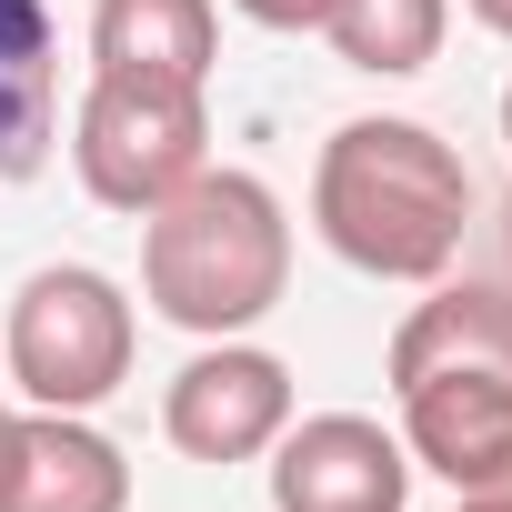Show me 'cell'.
I'll list each match as a JSON object with an SVG mask.
<instances>
[{
	"label": "cell",
	"mask_w": 512,
	"mask_h": 512,
	"mask_svg": "<svg viewBox=\"0 0 512 512\" xmlns=\"http://www.w3.org/2000/svg\"><path fill=\"white\" fill-rule=\"evenodd\" d=\"M472 221V171L432 121H342L312 161V231L372 282H442Z\"/></svg>",
	"instance_id": "6da1fadb"
},
{
	"label": "cell",
	"mask_w": 512,
	"mask_h": 512,
	"mask_svg": "<svg viewBox=\"0 0 512 512\" xmlns=\"http://www.w3.org/2000/svg\"><path fill=\"white\" fill-rule=\"evenodd\" d=\"M292 292V211L262 171H191L161 211H141V302L191 332L231 342Z\"/></svg>",
	"instance_id": "7a4b0ae2"
},
{
	"label": "cell",
	"mask_w": 512,
	"mask_h": 512,
	"mask_svg": "<svg viewBox=\"0 0 512 512\" xmlns=\"http://www.w3.org/2000/svg\"><path fill=\"white\" fill-rule=\"evenodd\" d=\"M131 292L91 262H41L11 292V322H0V372H11L41 412H91L131 382Z\"/></svg>",
	"instance_id": "3957f363"
},
{
	"label": "cell",
	"mask_w": 512,
	"mask_h": 512,
	"mask_svg": "<svg viewBox=\"0 0 512 512\" xmlns=\"http://www.w3.org/2000/svg\"><path fill=\"white\" fill-rule=\"evenodd\" d=\"M211 161V91L191 81H131V71H91L81 111H71V171L101 211H161L191 171Z\"/></svg>",
	"instance_id": "277c9868"
},
{
	"label": "cell",
	"mask_w": 512,
	"mask_h": 512,
	"mask_svg": "<svg viewBox=\"0 0 512 512\" xmlns=\"http://www.w3.org/2000/svg\"><path fill=\"white\" fill-rule=\"evenodd\" d=\"M292 422V362L262 352V342H201L171 392H161V432L181 462H262Z\"/></svg>",
	"instance_id": "5b68a950"
},
{
	"label": "cell",
	"mask_w": 512,
	"mask_h": 512,
	"mask_svg": "<svg viewBox=\"0 0 512 512\" xmlns=\"http://www.w3.org/2000/svg\"><path fill=\"white\" fill-rule=\"evenodd\" d=\"M272 462V512H402L412 502V452L372 412H292Z\"/></svg>",
	"instance_id": "8992f818"
},
{
	"label": "cell",
	"mask_w": 512,
	"mask_h": 512,
	"mask_svg": "<svg viewBox=\"0 0 512 512\" xmlns=\"http://www.w3.org/2000/svg\"><path fill=\"white\" fill-rule=\"evenodd\" d=\"M392 402H402V452H412V472H442V482L462 492V482H492V472L512 462V372L442 362V372H402Z\"/></svg>",
	"instance_id": "52a82bcc"
},
{
	"label": "cell",
	"mask_w": 512,
	"mask_h": 512,
	"mask_svg": "<svg viewBox=\"0 0 512 512\" xmlns=\"http://www.w3.org/2000/svg\"><path fill=\"white\" fill-rule=\"evenodd\" d=\"M0 512H131V462L81 412H0Z\"/></svg>",
	"instance_id": "ba28073f"
},
{
	"label": "cell",
	"mask_w": 512,
	"mask_h": 512,
	"mask_svg": "<svg viewBox=\"0 0 512 512\" xmlns=\"http://www.w3.org/2000/svg\"><path fill=\"white\" fill-rule=\"evenodd\" d=\"M61 141V31L51 0H0V181H31Z\"/></svg>",
	"instance_id": "9c48e42d"
},
{
	"label": "cell",
	"mask_w": 512,
	"mask_h": 512,
	"mask_svg": "<svg viewBox=\"0 0 512 512\" xmlns=\"http://www.w3.org/2000/svg\"><path fill=\"white\" fill-rule=\"evenodd\" d=\"M211 61H221V11L211 0H91V71L211 91Z\"/></svg>",
	"instance_id": "30bf717a"
},
{
	"label": "cell",
	"mask_w": 512,
	"mask_h": 512,
	"mask_svg": "<svg viewBox=\"0 0 512 512\" xmlns=\"http://www.w3.org/2000/svg\"><path fill=\"white\" fill-rule=\"evenodd\" d=\"M432 302H412L402 312V332H392V382L402 372H442V362H482V372H512V292H492V282H422Z\"/></svg>",
	"instance_id": "8fae6325"
},
{
	"label": "cell",
	"mask_w": 512,
	"mask_h": 512,
	"mask_svg": "<svg viewBox=\"0 0 512 512\" xmlns=\"http://www.w3.org/2000/svg\"><path fill=\"white\" fill-rule=\"evenodd\" d=\"M442 31H452V0H332V11H322V41H332L352 71H372V81L432 71Z\"/></svg>",
	"instance_id": "7c38bea8"
},
{
	"label": "cell",
	"mask_w": 512,
	"mask_h": 512,
	"mask_svg": "<svg viewBox=\"0 0 512 512\" xmlns=\"http://www.w3.org/2000/svg\"><path fill=\"white\" fill-rule=\"evenodd\" d=\"M241 21H262V31H322V11L332 0H231Z\"/></svg>",
	"instance_id": "4fadbf2b"
},
{
	"label": "cell",
	"mask_w": 512,
	"mask_h": 512,
	"mask_svg": "<svg viewBox=\"0 0 512 512\" xmlns=\"http://www.w3.org/2000/svg\"><path fill=\"white\" fill-rule=\"evenodd\" d=\"M452 512H512V462H502L492 482H462V492H452Z\"/></svg>",
	"instance_id": "5bb4252c"
},
{
	"label": "cell",
	"mask_w": 512,
	"mask_h": 512,
	"mask_svg": "<svg viewBox=\"0 0 512 512\" xmlns=\"http://www.w3.org/2000/svg\"><path fill=\"white\" fill-rule=\"evenodd\" d=\"M462 11H472V21L492 31V41H512V0H462Z\"/></svg>",
	"instance_id": "9a60e30c"
},
{
	"label": "cell",
	"mask_w": 512,
	"mask_h": 512,
	"mask_svg": "<svg viewBox=\"0 0 512 512\" xmlns=\"http://www.w3.org/2000/svg\"><path fill=\"white\" fill-rule=\"evenodd\" d=\"M502 141H512V91H502Z\"/></svg>",
	"instance_id": "2e32d148"
},
{
	"label": "cell",
	"mask_w": 512,
	"mask_h": 512,
	"mask_svg": "<svg viewBox=\"0 0 512 512\" xmlns=\"http://www.w3.org/2000/svg\"><path fill=\"white\" fill-rule=\"evenodd\" d=\"M502 251H512V201H502Z\"/></svg>",
	"instance_id": "e0dca14e"
}]
</instances>
